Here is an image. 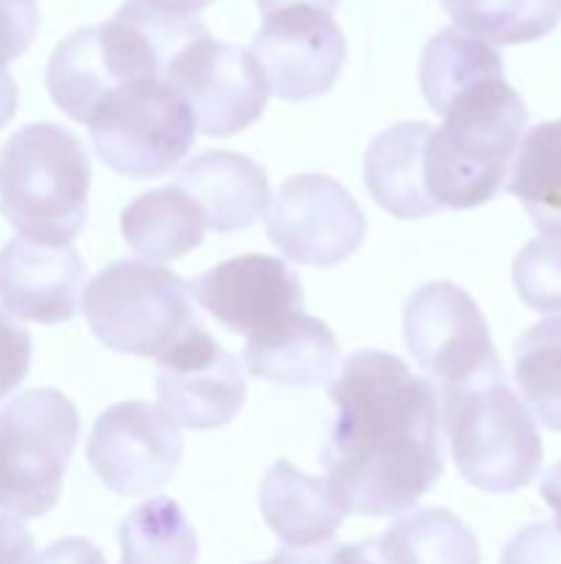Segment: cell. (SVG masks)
<instances>
[{"mask_svg":"<svg viewBox=\"0 0 561 564\" xmlns=\"http://www.w3.org/2000/svg\"><path fill=\"white\" fill-rule=\"evenodd\" d=\"M506 191L544 237H561V119L542 121L520 138Z\"/></svg>","mask_w":561,"mask_h":564,"instance_id":"obj_23","label":"cell"},{"mask_svg":"<svg viewBox=\"0 0 561 564\" xmlns=\"http://www.w3.org/2000/svg\"><path fill=\"white\" fill-rule=\"evenodd\" d=\"M33 358V339L6 308H0V400L28 378Z\"/></svg>","mask_w":561,"mask_h":564,"instance_id":"obj_30","label":"cell"},{"mask_svg":"<svg viewBox=\"0 0 561 564\" xmlns=\"http://www.w3.org/2000/svg\"><path fill=\"white\" fill-rule=\"evenodd\" d=\"M539 494H542L544 505L553 510L556 529L561 532V463H559V466L550 468L548 474H544L542 482H539Z\"/></svg>","mask_w":561,"mask_h":564,"instance_id":"obj_36","label":"cell"},{"mask_svg":"<svg viewBox=\"0 0 561 564\" xmlns=\"http://www.w3.org/2000/svg\"><path fill=\"white\" fill-rule=\"evenodd\" d=\"M251 53L270 94L286 102H302L330 91L344 66L346 42L324 11L280 9L264 14Z\"/></svg>","mask_w":561,"mask_h":564,"instance_id":"obj_13","label":"cell"},{"mask_svg":"<svg viewBox=\"0 0 561 564\" xmlns=\"http://www.w3.org/2000/svg\"><path fill=\"white\" fill-rule=\"evenodd\" d=\"M204 215L198 204L176 185L157 187L121 213V235L138 257L148 262H170L201 246Z\"/></svg>","mask_w":561,"mask_h":564,"instance_id":"obj_21","label":"cell"},{"mask_svg":"<svg viewBox=\"0 0 561 564\" xmlns=\"http://www.w3.org/2000/svg\"><path fill=\"white\" fill-rule=\"evenodd\" d=\"M328 564H385L383 551H380V538L352 545H336Z\"/></svg>","mask_w":561,"mask_h":564,"instance_id":"obj_34","label":"cell"},{"mask_svg":"<svg viewBox=\"0 0 561 564\" xmlns=\"http://www.w3.org/2000/svg\"><path fill=\"white\" fill-rule=\"evenodd\" d=\"M462 33L484 44H526L561 22V0H440Z\"/></svg>","mask_w":561,"mask_h":564,"instance_id":"obj_25","label":"cell"},{"mask_svg":"<svg viewBox=\"0 0 561 564\" xmlns=\"http://www.w3.org/2000/svg\"><path fill=\"white\" fill-rule=\"evenodd\" d=\"M201 33L207 28L196 17L168 14L146 0H124L113 20L80 28L55 47L47 64L50 97L69 119L88 124L116 88L165 80L170 61Z\"/></svg>","mask_w":561,"mask_h":564,"instance_id":"obj_2","label":"cell"},{"mask_svg":"<svg viewBox=\"0 0 561 564\" xmlns=\"http://www.w3.org/2000/svg\"><path fill=\"white\" fill-rule=\"evenodd\" d=\"M91 160L80 138L50 121L28 124L0 152V213L42 246H69L88 218Z\"/></svg>","mask_w":561,"mask_h":564,"instance_id":"obj_4","label":"cell"},{"mask_svg":"<svg viewBox=\"0 0 561 564\" xmlns=\"http://www.w3.org/2000/svg\"><path fill=\"white\" fill-rule=\"evenodd\" d=\"M256 3L264 14H270V11H280V9H314V11H324V14H333V9L341 3V0H256Z\"/></svg>","mask_w":561,"mask_h":564,"instance_id":"obj_37","label":"cell"},{"mask_svg":"<svg viewBox=\"0 0 561 564\" xmlns=\"http://www.w3.org/2000/svg\"><path fill=\"white\" fill-rule=\"evenodd\" d=\"M421 91L438 116L482 83L504 77V58L495 47L468 36L460 28H443L427 42L421 55Z\"/></svg>","mask_w":561,"mask_h":564,"instance_id":"obj_22","label":"cell"},{"mask_svg":"<svg viewBox=\"0 0 561 564\" xmlns=\"http://www.w3.org/2000/svg\"><path fill=\"white\" fill-rule=\"evenodd\" d=\"M121 564H196L198 540L174 499H148L119 529Z\"/></svg>","mask_w":561,"mask_h":564,"instance_id":"obj_26","label":"cell"},{"mask_svg":"<svg viewBox=\"0 0 561 564\" xmlns=\"http://www.w3.org/2000/svg\"><path fill=\"white\" fill-rule=\"evenodd\" d=\"M501 564H561V532L556 523H531L506 543Z\"/></svg>","mask_w":561,"mask_h":564,"instance_id":"obj_31","label":"cell"},{"mask_svg":"<svg viewBox=\"0 0 561 564\" xmlns=\"http://www.w3.org/2000/svg\"><path fill=\"white\" fill-rule=\"evenodd\" d=\"M36 28V0H0V130L14 119L16 99H20L9 61L20 58L31 47Z\"/></svg>","mask_w":561,"mask_h":564,"instance_id":"obj_29","label":"cell"},{"mask_svg":"<svg viewBox=\"0 0 561 564\" xmlns=\"http://www.w3.org/2000/svg\"><path fill=\"white\" fill-rule=\"evenodd\" d=\"M336 543L328 540L322 545H311V549H284L273 556V560L262 564H328L330 554H333Z\"/></svg>","mask_w":561,"mask_h":564,"instance_id":"obj_35","label":"cell"},{"mask_svg":"<svg viewBox=\"0 0 561 564\" xmlns=\"http://www.w3.org/2000/svg\"><path fill=\"white\" fill-rule=\"evenodd\" d=\"M405 341L418 367L446 386L504 372L484 314L465 290L432 281L405 306Z\"/></svg>","mask_w":561,"mask_h":564,"instance_id":"obj_9","label":"cell"},{"mask_svg":"<svg viewBox=\"0 0 561 564\" xmlns=\"http://www.w3.org/2000/svg\"><path fill=\"white\" fill-rule=\"evenodd\" d=\"M80 435L77 408L55 389L14 397L0 411V510L42 518L58 505Z\"/></svg>","mask_w":561,"mask_h":564,"instance_id":"obj_7","label":"cell"},{"mask_svg":"<svg viewBox=\"0 0 561 564\" xmlns=\"http://www.w3.org/2000/svg\"><path fill=\"white\" fill-rule=\"evenodd\" d=\"M86 455L105 488L119 496H146L176 474L182 438L163 408L130 400L97 419Z\"/></svg>","mask_w":561,"mask_h":564,"instance_id":"obj_12","label":"cell"},{"mask_svg":"<svg viewBox=\"0 0 561 564\" xmlns=\"http://www.w3.org/2000/svg\"><path fill=\"white\" fill-rule=\"evenodd\" d=\"M267 235L292 262L330 268L361 248L366 218L341 182L322 174H297L275 193Z\"/></svg>","mask_w":561,"mask_h":564,"instance_id":"obj_11","label":"cell"},{"mask_svg":"<svg viewBox=\"0 0 561 564\" xmlns=\"http://www.w3.org/2000/svg\"><path fill=\"white\" fill-rule=\"evenodd\" d=\"M440 394L446 438L465 482L487 494H512L534 482L542 468V441L504 372L446 386Z\"/></svg>","mask_w":561,"mask_h":564,"instance_id":"obj_5","label":"cell"},{"mask_svg":"<svg viewBox=\"0 0 561 564\" xmlns=\"http://www.w3.org/2000/svg\"><path fill=\"white\" fill-rule=\"evenodd\" d=\"M82 312L108 350L160 358L198 325L190 284L152 262H113L88 281Z\"/></svg>","mask_w":561,"mask_h":564,"instance_id":"obj_6","label":"cell"},{"mask_svg":"<svg viewBox=\"0 0 561 564\" xmlns=\"http://www.w3.org/2000/svg\"><path fill=\"white\" fill-rule=\"evenodd\" d=\"M198 306L242 336L300 312V279L286 262L264 253L226 259L190 284Z\"/></svg>","mask_w":561,"mask_h":564,"instance_id":"obj_15","label":"cell"},{"mask_svg":"<svg viewBox=\"0 0 561 564\" xmlns=\"http://www.w3.org/2000/svg\"><path fill=\"white\" fill-rule=\"evenodd\" d=\"M432 127L399 121L380 132L363 158V176L374 202L394 218H427L438 213L424 182V149Z\"/></svg>","mask_w":561,"mask_h":564,"instance_id":"obj_20","label":"cell"},{"mask_svg":"<svg viewBox=\"0 0 561 564\" xmlns=\"http://www.w3.org/2000/svg\"><path fill=\"white\" fill-rule=\"evenodd\" d=\"M328 394L336 419L322 468L344 510L372 518L413 510L443 474L432 380L391 352L358 350Z\"/></svg>","mask_w":561,"mask_h":564,"instance_id":"obj_1","label":"cell"},{"mask_svg":"<svg viewBox=\"0 0 561 564\" xmlns=\"http://www.w3.org/2000/svg\"><path fill=\"white\" fill-rule=\"evenodd\" d=\"M148 6H154V9L160 11H168V14H176V17H196L198 11L207 9L212 0H146Z\"/></svg>","mask_w":561,"mask_h":564,"instance_id":"obj_38","label":"cell"},{"mask_svg":"<svg viewBox=\"0 0 561 564\" xmlns=\"http://www.w3.org/2000/svg\"><path fill=\"white\" fill-rule=\"evenodd\" d=\"M245 367L278 386H322L339 369V341L322 319L286 314L248 336Z\"/></svg>","mask_w":561,"mask_h":564,"instance_id":"obj_18","label":"cell"},{"mask_svg":"<svg viewBox=\"0 0 561 564\" xmlns=\"http://www.w3.org/2000/svg\"><path fill=\"white\" fill-rule=\"evenodd\" d=\"M264 523L286 549H311L333 540L346 510L324 479L278 460L258 488Z\"/></svg>","mask_w":561,"mask_h":564,"instance_id":"obj_19","label":"cell"},{"mask_svg":"<svg viewBox=\"0 0 561 564\" xmlns=\"http://www.w3.org/2000/svg\"><path fill=\"white\" fill-rule=\"evenodd\" d=\"M33 538L16 518L0 516V564H31Z\"/></svg>","mask_w":561,"mask_h":564,"instance_id":"obj_33","label":"cell"},{"mask_svg":"<svg viewBox=\"0 0 561 564\" xmlns=\"http://www.w3.org/2000/svg\"><path fill=\"white\" fill-rule=\"evenodd\" d=\"M176 187L198 204L212 231L248 229L264 215L270 202L267 174L251 158L237 152H204L182 165Z\"/></svg>","mask_w":561,"mask_h":564,"instance_id":"obj_17","label":"cell"},{"mask_svg":"<svg viewBox=\"0 0 561 564\" xmlns=\"http://www.w3.org/2000/svg\"><path fill=\"white\" fill-rule=\"evenodd\" d=\"M385 564H482L471 529L449 510H416L380 538Z\"/></svg>","mask_w":561,"mask_h":564,"instance_id":"obj_24","label":"cell"},{"mask_svg":"<svg viewBox=\"0 0 561 564\" xmlns=\"http://www.w3.org/2000/svg\"><path fill=\"white\" fill-rule=\"evenodd\" d=\"M31 564H105V556L91 540L66 538L33 556Z\"/></svg>","mask_w":561,"mask_h":564,"instance_id":"obj_32","label":"cell"},{"mask_svg":"<svg viewBox=\"0 0 561 564\" xmlns=\"http://www.w3.org/2000/svg\"><path fill=\"white\" fill-rule=\"evenodd\" d=\"M91 143L116 174L163 176L196 143V119L168 80H135L102 99L94 116Z\"/></svg>","mask_w":561,"mask_h":564,"instance_id":"obj_8","label":"cell"},{"mask_svg":"<svg viewBox=\"0 0 561 564\" xmlns=\"http://www.w3.org/2000/svg\"><path fill=\"white\" fill-rule=\"evenodd\" d=\"M168 86L185 97L204 135L226 138L248 130L267 108L270 88L251 50L209 33L193 39L165 72Z\"/></svg>","mask_w":561,"mask_h":564,"instance_id":"obj_10","label":"cell"},{"mask_svg":"<svg viewBox=\"0 0 561 564\" xmlns=\"http://www.w3.org/2000/svg\"><path fill=\"white\" fill-rule=\"evenodd\" d=\"M512 281L528 308L561 314V237L528 242L512 264Z\"/></svg>","mask_w":561,"mask_h":564,"instance_id":"obj_28","label":"cell"},{"mask_svg":"<svg viewBox=\"0 0 561 564\" xmlns=\"http://www.w3.org/2000/svg\"><path fill=\"white\" fill-rule=\"evenodd\" d=\"M157 397L176 427L215 430L237 416L248 394L245 372L201 325L157 358Z\"/></svg>","mask_w":561,"mask_h":564,"instance_id":"obj_14","label":"cell"},{"mask_svg":"<svg viewBox=\"0 0 561 564\" xmlns=\"http://www.w3.org/2000/svg\"><path fill=\"white\" fill-rule=\"evenodd\" d=\"M526 124V102L506 77L457 97L424 149V182L438 209L487 204L509 174Z\"/></svg>","mask_w":561,"mask_h":564,"instance_id":"obj_3","label":"cell"},{"mask_svg":"<svg viewBox=\"0 0 561 564\" xmlns=\"http://www.w3.org/2000/svg\"><path fill=\"white\" fill-rule=\"evenodd\" d=\"M515 383L539 424L561 433V317L542 319L515 347Z\"/></svg>","mask_w":561,"mask_h":564,"instance_id":"obj_27","label":"cell"},{"mask_svg":"<svg viewBox=\"0 0 561 564\" xmlns=\"http://www.w3.org/2000/svg\"><path fill=\"white\" fill-rule=\"evenodd\" d=\"M86 264L72 246L11 240L0 248V303L28 323H66L80 312Z\"/></svg>","mask_w":561,"mask_h":564,"instance_id":"obj_16","label":"cell"}]
</instances>
